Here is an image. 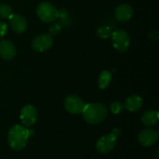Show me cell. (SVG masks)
<instances>
[{"label":"cell","instance_id":"6da1fadb","mask_svg":"<svg viewBox=\"0 0 159 159\" xmlns=\"http://www.w3.org/2000/svg\"><path fill=\"white\" fill-rule=\"evenodd\" d=\"M33 131L26 129L22 125H15L8 130L7 143L11 149L14 151H20L27 145L30 135Z\"/></svg>","mask_w":159,"mask_h":159},{"label":"cell","instance_id":"7a4b0ae2","mask_svg":"<svg viewBox=\"0 0 159 159\" xmlns=\"http://www.w3.org/2000/svg\"><path fill=\"white\" fill-rule=\"evenodd\" d=\"M84 119L90 125H97L103 122L107 116L108 110L105 105L98 102L87 103L82 111Z\"/></svg>","mask_w":159,"mask_h":159},{"label":"cell","instance_id":"3957f363","mask_svg":"<svg viewBox=\"0 0 159 159\" xmlns=\"http://www.w3.org/2000/svg\"><path fill=\"white\" fill-rule=\"evenodd\" d=\"M38 18L44 22H52L58 19V9L48 2H42L36 7Z\"/></svg>","mask_w":159,"mask_h":159},{"label":"cell","instance_id":"277c9868","mask_svg":"<svg viewBox=\"0 0 159 159\" xmlns=\"http://www.w3.org/2000/svg\"><path fill=\"white\" fill-rule=\"evenodd\" d=\"M114 48L119 52H126L130 46V36L124 30H116L111 34Z\"/></svg>","mask_w":159,"mask_h":159},{"label":"cell","instance_id":"5b68a950","mask_svg":"<svg viewBox=\"0 0 159 159\" xmlns=\"http://www.w3.org/2000/svg\"><path fill=\"white\" fill-rule=\"evenodd\" d=\"M38 118V112L32 104L24 105L20 113V119L22 125L26 128L34 126Z\"/></svg>","mask_w":159,"mask_h":159},{"label":"cell","instance_id":"8992f818","mask_svg":"<svg viewBox=\"0 0 159 159\" xmlns=\"http://www.w3.org/2000/svg\"><path fill=\"white\" fill-rule=\"evenodd\" d=\"M116 143H117V137L113 133H109L101 137L98 140L96 143V149L100 154L105 155L112 152L116 148Z\"/></svg>","mask_w":159,"mask_h":159},{"label":"cell","instance_id":"52a82bcc","mask_svg":"<svg viewBox=\"0 0 159 159\" xmlns=\"http://www.w3.org/2000/svg\"><path fill=\"white\" fill-rule=\"evenodd\" d=\"M53 45V37L49 34H42L34 38L32 41V48L37 52H44L49 49Z\"/></svg>","mask_w":159,"mask_h":159},{"label":"cell","instance_id":"ba28073f","mask_svg":"<svg viewBox=\"0 0 159 159\" xmlns=\"http://www.w3.org/2000/svg\"><path fill=\"white\" fill-rule=\"evenodd\" d=\"M64 108L65 110L73 115L82 114V111L85 106L83 100L76 95H69L64 100Z\"/></svg>","mask_w":159,"mask_h":159},{"label":"cell","instance_id":"9c48e42d","mask_svg":"<svg viewBox=\"0 0 159 159\" xmlns=\"http://www.w3.org/2000/svg\"><path fill=\"white\" fill-rule=\"evenodd\" d=\"M159 134L158 132L155 129H143L140 132L138 136L139 143L144 146V147H150L153 146L158 140Z\"/></svg>","mask_w":159,"mask_h":159},{"label":"cell","instance_id":"30bf717a","mask_svg":"<svg viewBox=\"0 0 159 159\" xmlns=\"http://www.w3.org/2000/svg\"><path fill=\"white\" fill-rule=\"evenodd\" d=\"M134 14V10L132 7L129 4H121L119 5L115 11V15L117 20L121 22H126L129 20Z\"/></svg>","mask_w":159,"mask_h":159},{"label":"cell","instance_id":"8fae6325","mask_svg":"<svg viewBox=\"0 0 159 159\" xmlns=\"http://www.w3.org/2000/svg\"><path fill=\"white\" fill-rule=\"evenodd\" d=\"M16 55V48L8 40L0 41V58L5 61L12 60Z\"/></svg>","mask_w":159,"mask_h":159},{"label":"cell","instance_id":"7c38bea8","mask_svg":"<svg viewBox=\"0 0 159 159\" xmlns=\"http://www.w3.org/2000/svg\"><path fill=\"white\" fill-rule=\"evenodd\" d=\"M10 27L16 34H21L27 29V20L20 14H12L9 18Z\"/></svg>","mask_w":159,"mask_h":159},{"label":"cell","instance_id":"4fadbf2b","mask_svg":"<svg viewBox=\"0 0 159 159\" xmlns=\"http://www.w3.org/2000/svg\"><path fill=\"white\" fill-rule=\"evenodd\" d=\"M143 106V98L139 95H131L129 96L124 104V108H126L129 112H136L141 109Z\"/></svg>","mask_w":159,"mask_h":159},{"label":"cell","instance_id":"5bb4252c","mask_svg":"<svg viewBox=\"0 0 159 159\" xmlns=\"http://www.w3.org/2000/svg\"><path fill=\"white\" fill-rule=\"evenodd\" d=\"M159 114L157 111L155 110H148L145 111L143 116H142V122L147 126V127H152L156 126L158 123Z\"/></svg>","mask_w":159,"mask_h":159},{"label":"cell","instance_id":"9a60e30c","mask_svg":"<svg viewBox=\"0 0 159 159\" xmlns=\"http://www.w3.org/2000/svg\"><path fill=\"white\" fill-rule=\"evenodd\" d=\"M112 81V73L110 71H102L99 76V88L101 89H105L109 87Z\"/></svg>","mask_w":159,"mask_h":159},{"label":"cell","instance_id":"2e32d148","mask_svg":"<svg viewBox=\"0 0 159 159\" xmlns=\"http://www.w3.org/2000/svg\"><path fill=\"white\" fill-rule=\"evenodd\" d=\"M12 8L10 6L7 4L0 5V18L2 19H9L12 16Z\"/></svg>","mask_w":159,"mask_h":159},{"label":"cell","instance_id":"e0dca14e","mask_svg":"<svg viewBox=\"0 0 159 159\" xmlns=\"http://www.w3.org/2000/svg\"><path fill=\"white\" fill-rule=\"evenodd\" d=\"M110 110H111V112H112L113 114H115V115H119V114L122 113L123 110H124V104H123L121 102H119V101H116V102H114L111 103V105H110Z\"/></svg>","mask_w":159,"mask_h":159},{"label":"cell","instance_id":"ac0fdd59","mask_svg":"<svg viewBox=\"0 0 159 159\" xmlns=\"http://www.w3.org/2000/svg\"><path fill=\"white\" fill-rule=\"evenodd\" d=\"M97 34H98V35L100 37L105 39V38H108L112 34V32H111V29L108 26H101L100 28H98Z\"/></svg>","mask_w":159,"mask_h":159},{"label":"cell","instance_id":"d6986e66","mask_svg":"<svg viewBox=\"0 0 159 159\" xmlns=\"http://www.w3.org/2000/svg\"><path fill=\"white\" fill-rule=\"evenodd\" d=\"M58 18L61 19V21H67L69 22V17H68V12L66 9L61 8L60 10H58Z\"/></svg>","mask_w":159,"mask_h":159},{"label":"cell","instance_id":"ffe728a7","mask_svg":"<svg viewBox=\"0 0 159 159\" xmlns=\"http://www.w3.org/2000/svg\"><path fill=\"white\" fill-rule=\"evenodd\" d=\"M60 31H61V25L59 24V23H55V24H53L50 28H49V34H59L60 33Z\"/></svg>","mask_w":159,"mask_h":159},{"label":"cell","instance_id":"44dd1931","mask_svg":"<svg viewBox=\"0 0 159 159\" xmlns=\"http://www.w3.org/2000/svg\"><path fill=\"white\" fill-rule=\"evenodd\" d=\"M7 31V24L6 22L0 21V37H3L6 35Z\"/></svg>","mask_w":159,"mask_h":159},{"label":"cell","instance_id":"7402d4cb","mask_svg":"<svg viewBox=\"0 0 159 159\" xmlns=\"http://www.w3.org/2000/svg\"><path fill=\"white\" fill-rule=\"evenodd\" d=\"M149 37H150L151 39H154V40L158 39V37H159L158 32H157V31H152V32L149 34Z\"/></svg>","mask_w":159,"mask_h":159},{"label":"cell","instance_id":"603a6c76","mask_svg":"<svg viewBox=\"0 0 159 159\" xmlns=\"http://www.w3.org/2000/svg\"><path fill=\"white\" fill-rule=\"evenodd\" d=\"M112 133H113L114 135H116V137H118V136H119V135L121 134V130H120L119 129H113V132H112Z\"/></svg>","mask_w":159,"mask_h":159}]
</instances>
